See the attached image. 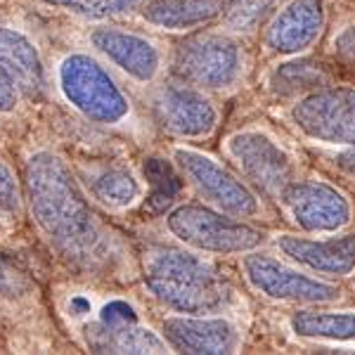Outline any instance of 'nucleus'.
<instances>
[{
  "instance_id": "nucleus-1",
  "label": "nucleus",
  "mask_w": 355,
  "mask_h": 355,
  "mask_svg": "<svg viewBox=\"0 0 355 355\" xmlns=\"http://www.w3.org/2000/svg\"><path fill=\"white\" fill-rule=\"evenodd\" d=\"M24 199L38 232L60 259L78 268H105L116 242L102 225L60 154L33 152L24 166Z\"/></svg>"
},
{
  "instance_id": "nucleus-2",
  "label": "nucleus",
  "mask_w": 355,
  "mask_h": 355,
  "mask_svg": "<svg viewBox=\"0 0 355 355\" xmlns=\"http://www.w3.org/2000/svg\"><path fill=\"white\" fill-rule=\"evenodd\" d=\"M142 279L162 306L182 315H216L232 296L214 263L175 246L147 251Z\"/></svg>"
},
{
  "instance_id": "nucleus-3",
  "label": "nucleus",
  "mask_w": 355,
  "mask_h": 355,
  "mask_svg": "<svg viewBox=\"0 0 355 355\" xmlns=\"http://www.w3.org/2000/svg\"><path fill=\"white\" fill-rule=\"evenodd\" d=\"M57 88L67 105L90 123L121 125L133 114L123 88L88 53H71L60 62Z\"/></svg>"
},
{
  "instance_id": "nucleus-4",
  "label": "nucleus",
  "mask_w": 355,
  "mask_h": 355,
  "mask_svg": "<svg viewBox=\"0 0 355 355\" xmlns=\"http://www.w3.org/2000/svg\"><path fill=\"white\" fill-rule=\"evenodd\" d=\"M166 227L180 244L194 251L218 256H234L259 249L266 232L230 216L216 206L180 204L166 214Z\"/></svg>"
},
{
  "instance_id": "nucleus-5",
  "label": "nucleus",
  "mask_w": 355,
  "mask_h": 355,
  "mask_svg": "<svg viewBox=\"0 0 355 355\" xmlns=\"http://www.w3.org/2000/svg\"><path fill=\"white\" fill-rule=\"evenodd\" d=\"M173 67L202 90H230L244 76V50L227 31H199L178 45Z\"/></svg>"
},
{
  "instance_id": "nucleus-6",
  "label": "nucleus",
  "mask_w": 355,
  "mask_h": 355,
  "mask_svg": "<svg viewBox=\"0 0 355 355\" xmlns=\"http://www.w3.org/2000/svg\"><path fill=\"white\" fill-rule=\"evenodd\" d=\"M173 162L180 175L187 178V182L202 194L206 204L237 218H256L263 214L259 194L218 159L192 150V147H175Z\"/></svg>"
},
{
  "instance_id": "nucleus-7",
  "label": "nucleus",
  "mask_w": 355,
  "mask_h": 355,
  "mask_svg": "<svg viewBox=\"0 0 355 355\" xmlns=\"http://www.w3.org/2000/svg\"><path fill=\"white\" fill-rule=\"evenodd\" d=\"M289 116L308 140L331 147H355L353 85H322L299 95Z\"/></svg>"
},
{
  "instance_id": "nucleus-8",
  "label": "nucleus",
  "mask_w": 355,
  "mask_h": 355,
  "mask_svg": "<svg viewBox=\"0 0 355 355\" xmlns=\"http://www.w3.org/2000/svg\"><path fill=\"white\" fill-rule=\"evenodd\" d=\"M242 270L249 287L270 301L296 303V306H324L341 296L336 284L311 277L299 268L275 259L272 254H261L256 249L246 251Z\"/></svg>"
},
{
  "instance_id": "nucleus-9",
  "label": "nucleus",
  "mask_w": 355,
  "mask_h": 355,
  "mask_svg": "<svg viewBox=\"0 0 355 355\" xmlns=\"http://www.w3.org/2000/svg\"><path fill=\"white\" fill-rule=\"evenodd\" d=\"M225 147L246 180L254 187H259L263 194L277 197L294 180V157L266 130H237V133L227 137Z\"/></svg>"
},
{
  "instance_id": "nucleus-10",
  "label": "nucleus",
  "mask_w": 355,
  "mask_h": 355,
  "mask_svg": "<svg viewBox=\"0 0 355 355\" xmlns=\"http://www.w3.org/2000/svg\"><path fill=\"white\" fill-rule=\"evenodd\" d=\"M277 199L303 232H339L353 218L351 199L324 180H291Z\"/></svg>"
},
{
  "instance_id": "nucleus-11",
  "label": "nucleus",
  "mask_w": 355,
  "mask_h": 355,
  "mask_svg": "<svg viewBox=\"0 0 355 355\" xmlns=\"http://www.w3.org/2000/svg\"><path fill=\"white\" fill-rule=\"evenodd\" d=\"M154 114L171 135L182 140L209 137L218 125V110L202 88L182 81L166 83L154 95Z\"/></svg>"
},
{
  "instance_id": "nucleus-12",
  "label": "nucleus",
  "mask_w": 355,
  "mask_h": 355,
  "mask_svg": "<svg viewBox=\"0 0 355 355\" xmlns=\"http://www.w3.org/2000/svg\"><path fill=\"white\" fill-rule=\"evenodd\" d=\"M164 339L168 348L192 355L237 353L242 331L225 315H173L166 318Z\"/></svg>"
},
{
  "instance_id": "nucleus-13",
  "label": "nucleus",
  "mask_w": 355,
  "mask_h": 355,
  "mask_svg": "<svg viewBox=\"0 0 355 355\" xmlns=\"http://www.w3.org/2000/svg\"><path fill=\"white\" fill-rule=\"evenodd\" d=\"M90 45L135 83H152L162 73V50L147 36L119 26H95Z\"/></svg>"
},
{
  "instance_id": "nucleus-14",
  "label": "nucleus",
  "mask_w": 355,
  "mask_h": 355,
  "mask_svg": "<svg viewBox=\"0 0 355 355\" xmlns=\"http://www.w3.org/2000/svg\"><path fill=\"white\" fill-rule=\"evenodd\" d=\"M327 21L324 0H289L268 28L266 45L275 55H301L318 43Z\"/></svg>"
},
{
  "instance_id": "nucleus-15",
  "label": "nucleus",
  "mask_w": 355,
  "mask_h": 355,
  "mask_svg": "<svg viewBox=\"0 0 355 355\" xmlns=\"http://www.w3.org/2000/svg\"><path fill=\"white\" fill-rule=\"evenodd\" d=\"M275 246L282 251L284 259L315 275L348 277L355 272V234H339L329 239L277 234Z\"/></svg>"
},
{
  "instance_id": "nucleus-16",
  "label": "nucleus",
  "mask_w": 355,
  "mask_h": 355,
  "mask_svg": "<svg viewBox=\"0 0 355 355\" xmlns=\"http://www.w3.org/2000/svg\"><path fill=\"white\" fill-rule=\"evenodd\" d=\"M0 64L12 76L19 93L26 97H41L48 85L43 57L36 43L19 28L0 26Z\"/></svg>"
},
{
  "instance_id": "nucleus-17",
  "label": "nucleus",
  "mask_w": 355,
  "mask_h": 355,
  "mask_svg": "<svg viewBox=\"0 0 355 355\" xmlns=\"http://www.w3.org/2000/svg\"><path fill=\"white\" fill-rule=\"evenodd\" d=\"M223 0H147L140 17L150 26L166 31H190L220 17Z\"/></svg>"
},
{
  "instance_id": "nucleus-18",
  "label": "nucleus",
  "mask_w": 355,
  "mask_h": 355,
  "mask_svg": "<svg viewBox=\"0 0 355 355\" xmlns=\"http://www.w3.org/2000/svg\"><path fill=\"white\" fill-rule=\"evenodd\" d=\"M85 185L88 192L95 197V202L112 211H123L133 206L142 197V182L128 166H100V168H90L85 173Z\"/></svg>"
},
{
  "instance_id": "nucleus-19",
  "label": "nucleus",
  "mask_w": 355,
  "mask_h": 355,
  "mask_svg": "<svg viewBox=\"0 0 355 355\" xmlns=\"http://www.w3.org/2000/svg\"><path fill=\"white\" fill-rule=\"evenodd\" d=\"M88 346L95 353H166L168 343L140 322L119 327H102L95 322L88 327Z\"/></svg>"
},
{
  "instance_id": "nucleus-20",
  "label": "nucleus",
  "mask_w": 355,
  "mask_h": 355,
  "mask_svg": "<svg viewBox=\"0 0 355 355\" xmlns=\"http://www.w3.org/2000/svg\"><path fill=\"white\" fill-rule=\"evenodd\" d=\"M294 336L355 346V311H299L289 318Z\"/></svg>"
},
{
  "instance_id": "nucleus-21",
  "label": "nucleus",
  "mask_w": 355,
  "mask_h": 355,
  "mask_svg": "<svg viewBox=\"0 0 355 355\" xmlns=\"http://www.w3.org/2000/svg\"><path fill=\"white\" fill-rule=\"evenodd\" d=\"M270 85L277 95H306L315 88L329 85V71L320 62L299 57L275 69Z\"/></svg>"
},
{
  "instance_id": "nucleus-22",
  "label": "nucleus",
  "mask_w": 355,
  "mask_h": 355,
  "mask_svg": "<svg viewBox=\"0 0 355 355\" xmlns=\"http://www.w3.org/2000/svg\"><path fill=\"white\" fill-rule=\"evenodd\" d=\"M277 0H223L220 19L232 33H249L272 17Z\"/></svg>"
},
{
  "instance_id": "nucleus-23",
  "label": "nucleus",
  "mask_w": 355,
  "mask_h": 355,
  "mask_svg": "<svg viewBox=\"0 0 355 355\" xmlns=\"http://www.w3.org/2000/svg\"><path fill=\"white\" fill-rule=\"evenodd\" d=\"M50 8H60L64 12L85 17L93 21H105L112 17H121L140 8V0H41Z\"/></svg>"
},
{
  "instance_id": "nucleus-24",
  "label": "nucleus",
  "mask_w": 355,
  "mask_h": 355,
  "mask_svg": "<svg viewBox=\"0 0 355 355\" xmlns=\"http://www.w3.org/2000/svg\"><path fill=\"white\" fill-rule=\"evenodd\" d=\"M145 175L152 187V197H150L152 202H162V204L173 202V197L182 187L180 175L164 159H150V164H145Z\"/></svg>"
},
{
  "instance_id": "nucleus-25",
  "label": "nucleus",
  "mask_w": 355,
  "mask_h": 355,
  "mask_svg": "<svg viewBox=\"0 0 355 355\" xmlns=\"http://www.w3.org/2000/svg\"><path fill=\"white\" fill-rule=\"evenodd\" d=\"M24 185H19L15 171L0 159V220H12L21 214Z\"/></svg>"
},
{
  "instance_id": "nucleus-26",
  "label": "nucleus",
  "mask_w": 355,
  "mask_h": 355,
  "mask_svg": "<svg viewBox=\"0 0 355 355\" xmlns=\"http://www.w3.org/2000/svg\"><path fill=\"white\" fill-rule=\"evenodd\" d=\"M130 322H140V320H137L133 306L121 299L107 303L100 311V320H97V324H102V327H119V324H130Z\"/></svg>"
},
{
  "instance_id": "nucleus-27",
  "label": "nucleus",
  "mask_w": 355,
  "mask_h": 355,
  "mask_svg": "<svg viewBox=\"0 0 355 355\" xmlns=\"http://www.w3.org/2000/svg\"><path fill=\"white\" fill-rule=\"evenodd\" d=\"M17 102H19V88H17L12 76L0 64V114L15 112Z\"/></svg>"
},
{
  "instance_id": "nucleus-28",
  "label": "nucleus",
  "mask_w": 355,
  "mask_h": 355,
  "mask_svg": "<svg viewBox=\"0 0 355 355\" xmlns=\"http://www.w3.org/2000/svg\"><path fill=\"white\" fill-rule=\"evenodd\" d=\"M331 162H334L336 171H341L343 175L355 178V147H346L343 152H336Z\"/></svg>"
},
{
  "instance_id": "nucleus-29",
  "label": "nucleus",
  "mask_w": 355,
  "mask_h": 355,
  "mask_svg": "<svg viewBox=\"0 0 355 355\" xmlns=\"http://www.w3.org/2000/svg\"><path fill=\"white\" fill-rule=\"evenodd\" d=\"M336 50H339L341 57H346V60L355 62V26L346 28V31H343L341 36L336 38Z\"/></svg>"
},
{
  "instance_id": "nucleus-30",
  "label": "nucleus",
  "mask_w": 355,
  "mask_h": 355,
  "mask_svg": "<svg viewBox=\"0 0 355 355\" xmlns=\"http://www.w3.org/2000/svg\"><path fill=\"white\" fill-rule=\"evenodd\" d=\"M12 282H15V275L12 270L8 268V263L0 259V296L8 294L10 289H12Z\"/></svg>"
}]
</instances>
